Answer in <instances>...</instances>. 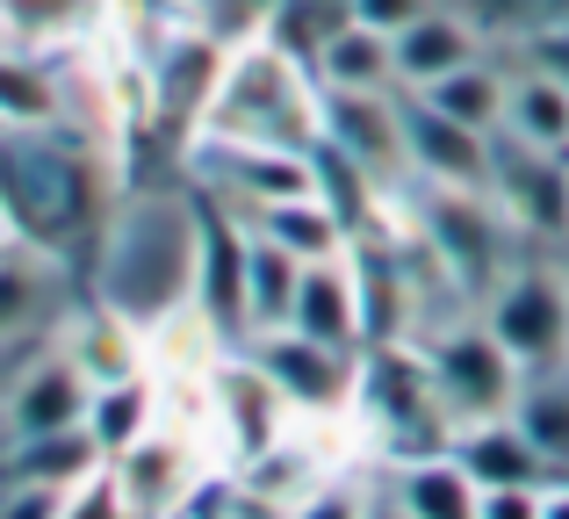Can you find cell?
I'll use <instances>...</instances> for the list:
<instances>
[{
	"label": "cell",
	"instance_id": "6da1fadb",
	"mask_svg": "<svg viewBox=\"0 0 569 519\" xmlns=\"http://www.w3.org/2000/svg\"><path fill=\"white\" fill-rule=\"evenodd\" d=\"M318 109H325L318 72L303 58H289L274 37L252 29L223 58V80H217V94H209L194 130L238 138V144H274V152H318Z\"/></svg>",
	"mask_w": 569,
	"mask_h": 519
},
{
	"label": "cell",
	"instance_id": "7a4b0ae2",
	"mask_svg": "<svg viewBox=\"0 0 569 519\" xmlns=\"http://www.w3.org/2000/svg\"><path fill=\"white\" fill-rule=\"evenodd\" d=\"M188 289H194V202L181 181V196H138L123 210L109 239V267H101V296L138 332H152L173 310H188Z\"/></svg>",
	"mask_w": 569,
	"mask_h": 519
},
{
	"label": "cell",
	"instance_id": "3957f363",
	"mask_svg": "<svg viewBox=\"0 0 569 519\" xmlns=\"http://www.w3.org/2000/svg\"><path fill=\"white\" fill-rule=\"evenodd\" d=\"M353 419L376 433L389 462H418V455H447L455 419H447L440 390L426 376L418 339H389V347H361L353 368Z\"/></svg>",
	"mask_w": 569,
	"mask_h": 519
},
{
	"label": "cell",
	"instance_id": "277c9868",
	"mask_svg": "<svg viewBox=\"0 0 569 519\" xmlns=\"http://www.w3.org/2000/svg\"><path fill=\"white\" fill-rule=\"evenodd\" d=\"M418 353H426V376H432V390H440V405H447L455 426L505 419V411L519 405L527 368L498 347V332H490L476 310H455V318L426 325V332H418Z\"/></svg>",
	"mask_w": 569,
	"mask_h": 519
},
{
	"label": "cell",
	"instance_id": "5b68a950",
	"mask_svg": "<svg viewBox=\"0 0 569 519\" xmlns=\"http://www.w3.org/2000/svg\"><path fill=\"white\" fill-rule=\"evenodd\" d=\"M476 318L498 332V347L512 353L527 376L569 368V267L519 253V260L483 289Z\"/></svg>",
	"mask_w": 569,
	"mask_h": 519
},
{
	"label": "cell",
	"instance_id": "8992f818",
	"mask_svg": "<svg viewBox=\"0 0 569 519\" xmlns=\"http://www.w3.org/2000/svg\"><path fill=\"white\" fill-rule=\"evenodd\" d=\"M188 181L209 188L217 202H231L238 217H260L274 202L318 196V152H274V144H238V138H209V130H188Z\"/></svg>",
	"mask_w": 569,
	"mask_h": 519
},
{
	"label": "cell",
	"instance_id": "52a82bcc",
	"mask_svg": "<svg viewBox=\"0 0 569 519\" xmlns=\"http://www.w3.org/2000/svg\"><path fill=\"white\" fill-rule=\"evenodd\" d=\"M188 202H194V289H188V310L202 318L209 339L223 347H246V253H252V224L217 202L209 188L188 181Z\"/></svg>",
	"mask_w": 569,
	"mask_h": 519
},
{
	"label": "cell",
	"instance_id": "ba28073f",
	"mask_svg": "<svg viewBox=\"0 0 569 519\" xmlns=\"http://www.w3.org/2000/svg\"><path fill=\"white\" fill-rule=\"evenodd\" d=\"M238 353H246V361L267 376V390L296 411V426L303 419H347L353 411V368H361V353H339V347H325V339H303L296 325L252 332Z\"/></svg>",
	"mask_w": 569,
	"mask_h": 519
},
{
	"label": "cell",
	"instance_id": "9c48e42d",
	"mask_svg": "<svg viewBox=\"0 0 569 519\" xmlns=\"http://www.w3.org/2000/svg\"><path fill=\"white\" fill-rule=\"evenodd\" d=\"M403 167H411L418 188H469V196H490L498 138L440 116L426 94H403Z\"/></svg>",
	"mask_w": 569,
	"mask_h": 519
},
{
	"label": "cell",
	"instance_id": "30bf717a",
	"mask_svg": "<svg viewBox=\"0 0 569 519\" xmlns=\"http://www.w3.org/2000/svg\"><path fill=\"white\" fill-rule=\"evenodd\" d=\"M318 144L347 167H361L376 188H403V94H325Z\"/></svg>",
	"mask_w": 569,
	"mask_h": 519
},
{
	"label": "cell",
	"instance_id": "8fae6325",
	"mask_svg": "<svg viewBox=\"0 0 569 519\" xmlns=\"http://www.w3.org/2000/svg\"><path fill=\"white\" fill-rule=\"evenodd\" d=\"M87 405H94V382L80 376V361H72L58 339H43V347L29 353V368L14 376L8 405H0V440L72 433V426H87Z\"/></svg>",
	"mask_w": 569,
	"mask_h": 519
},
{
	"label": "cell",
	"instance_id": "7c38bea8",
	"mask_svg": "<svg viewBox=\"0 0 569 519\" xmlns=\"http://www.w3.org/2000/svg\"><path fill=\"white\" fill-rule=\"evenodd\" d=\"M490 202H498L512 239H569V159H548V152L498 138Z\"/></svg>",
	"mask_w": 569,
	"mask_h": 519
},
{
	"label": "cell",
	"instance_id": "4fadbf2b",
	"mask_svg": "<svg viewBox=\"0 0 569 519\" xmlns=\"http://www.w3.org/2000/svg\"><path fill=\"white\" fill-rule=\"evenodd\" d=\"M109 477H116V491H123V506L138 512V519H173L209 469H202V448H194V440L152 426L138 448H123L109 462Z\"/></svg>",
	"mask_w": 569,
	"mask_h": 519
},
{
	"label": "cell",
	"instance_id": "5bb4252c",
	"mask_svg": "<svg viewBox=\"0 0 569 519\" xmlns=\"http://www.w3.org/2000/svg\"><path fill=\"white\" fill-rule=\"evenodd\" d=\"M209 411H217L223 440H231V469L252 462L260 448H274V440L296 426V411L267 390V376L246 361V353H223V361L209 368Z\"/></svg>",
	"mask_w": 569,
	"mask_h": 519
},
{
	"label": "cell",
	"instance_id": "9a60e30c",
	"mask_svg": "<svg viewBox=\"0 0 569 519\" xmlns=\"http://www.w3.org/2000/svg\"><path fill=\"white\" fill-rule=\"evenodd\" d=\"M447 455H455V462L476 477V491H548V483H556L548 455L533 448L527 433H519V419H512V411H505V419L455 426Z\"/></svg>",
	"mask_w": 569,
	"mask_h": 519
},
{
	"label": "cell",
	"instance_id": "2e32d148",
	"mask_svg": "<svg viewBox=\"0 0 569 519\" xmlns=\"http://www.w3.org/2000/svg\"><path fill=\"white\" fill-rule=\"evenodd\" d=\"M58 347L80 361V376L94 382H123V376H144V332L109 303V296H87L72 318H58Z\"/></svg>",
	"mask_w": 569,
	"mask_h": 519
},
{
	"label": "cell",
	"instance_id": "e0dca14e",
	"mask_svg": "<svg viewBox=\"0 0 569 519\" xmlns=\"http://www.w3.org/2000/svg\"><path fill=\"white\" fill-rule=\"evenodd\" d=\"M389 43H397V94H426L432 80L461 72L469 58H483V29H476L469 14H455V8L418 14V22L397 29Z\"/></svg>",
	"mask_w": 569,
	"mask_h": 519
},
{
	"label": "cell",
	"instance_id": "ac0fdd59",
	"mask_svg": "<svg viewBox=\"0 0 569 519\" xmlns=\"http://www.w3.org/2000/svg\"><path fill=\"white\" fill-rule=\"evenodd\" d=\"M389 519H483V491L455 455L389 462Z\"/></svg>",
	"mask_w": 569,
	"mask_h": 519
},
{
	"label": "cell",
	"instance_id": "d6986e66",
	"mask_svg": "<svg viewBox=\"0 0 569 519\" xmlns=\"http://www.w3.org/2000/svg\"><path fill=\"white\" fill-rule=\"evenodd\" d=\"M289 325L303 339H325V347L339 353H361V289H353V253L347 260H318L303 267V281H296V310Z\"/></svg>",
	"mask_w": 569,
	"mask_h": 519
},
{
	"label": "cell",
	"instance_id": "ffe728a7",
	"mask_svg": "<svg viewBox=\"0 0 569 519\" xmlns=\"http://www.w3.org/2000/svg\"><path fill=\"white\" fill-rule=\"evenodd\" d=\"M498 138L527 144V152H548V159H569V80L541 66H519L505 80V123Z\"/></svg>",
	"mask_w": 569,
	"mask_h": 519
},
{
	"label": "cell",
	"instance_id": "44dd1931",
	"mask_svg": "<svg viewBox=\"0 0 569 519\" xmlns=\"http://www.w3.org/2000/svg\"><path fill=\"white\" fill-rule=\"evenodd\" d=\"M325 94H397V43L368 22H339L310 58Z\"/></svg>",
	"mask_w": 569,
	"mask_h": 519
},
{
	"label": "cell",
	"instance_id": "7402d4cb",
	"mask_svg": "<svg viewBox=\"0 0 569 519\" xmlns=\"http://www.w3.org/2000/svg\"><path fill=\"white\" fill-rule=\"evenodd\" d=\"M223 58H231V51H223L217 37L181 29V37L159 51V66H152V101H159V116H181L188 130L202 123L209 94H217V80H223Z\"/></svg>",
	"mask_w": 569,
	"mask_h": 519
},
{
	"label": "cell",
	"instance_id": "603a6c76",
	"mask_svg": "<svg viewBox=\"0 0 569 519\" xmlns=\"http://www.w3.org/2000/svg\"><path fill=\"white\" fill-rule=\"evenodd\" d=\"M66 123V80L43 66L37 43H0V138L8 130H58Z\"/></svg>",
	"mask_w": 569,
	"mask_h": 519
},
{
	"label": "cell",
	"instance_id": "cb8c5ba5",
	"mask_svg": "<svg viewBox=\"0 0 569 519\" xmlns=\"http://www.w3.org/2000/svg\"><path fill=\"white\" fill-rule=\"evenodd\" d=\"M231 477H238V491H246L252 506H267V512L289 519L310 491H318V483H332V469H325L318 448H310V440H296V426H289L274 448H260L252 462H238Z\"/></svg>",
	"mask_w": 569,
	"mask_h": 519
},
{
	"label": "cell",
	"instance_id": "d4e9b609",
	"mask_svg": "<svg viewBox=\"0 0 569 519\" xmlns=\"http://www.w3.org/2000/svg\"><path fill=\"white\" fill-rule=\"evenodd\" d=\"M252 231H260V239H274L281 253L303 260V267H318V260H347V253H353V239H361V231H353V224H347V217H339L325 196L274 202V210L252 217Z\"/></svg>",
	"mask_w": 569,
	"mask_h": 519
},
{
	"label": "cell",
	"instance_id": "484cf974",
	"mask_svg": "<svg viewBox=\"0 0 569 519\" xmlns=\"http://www.w3.org/2000/svg\"><path fill=\"white\" fill-rule=\"evenodd\" d=\"M101 469V448L87 440V426L72 433H43V440H8L0 448V477L8 483H51V491H72L80 477Z\"/></svg>",
	"mask_w": 569,
	"mask_h": 519
},
{
	"label": "cell",
	"instance_id": "4316f807",
	"mask_svg": "<svg viewBox=\"0 0 569 519\" xmlns=\"http://www.w3.org/2000/svg\"><path fill=\"white\" fill-rule=\"evenodd\" d=\"M152 426H159V390H152V376L101 382L94 405H87V440L101 448V462H116L123 448H138Z\"/></svg>",
	"mask_w": 569,
	"mask_h": 519
},
{
	"label": "cell",
	"instance_id": "83f0119b",
	"mask_svg": "<svg viewBox=\"0 0 569 519\" xmlns=\"http://www.w3.org/2000/svg\"><path fill=\"white\" fill-rule=\"evenodd\" d=\"M505 80H512V72L490 66V51H483V58H469L461 72L432 80V87H426V101H432L440 116H455V123L490 130V138H498V123H505Z\"/></svg>",
	"mask_w": 569,
	"mask_h": 519
},
{
	"label": "cell",
	"instance_id": "f1b7e54d",
	"mask_svg": "<svg viewBox=\"0 0 569 519\" xmlns=\"http://www.w3.org/2000/svg\"><path fill=\"white\" fill-rule=\"evenodd\" d=\"M519 433L548 455V469L569 477V368H548V376L519 382V405H512Z\"/></svg>",
	"mask_w": 569,
	"mask_h": 519
},
{
	"label": "cell",
	"instance_id": "f546056e",
	"mask_svg": "<svg viewBox=\"0 0 569 519\" xmlns=\"http://www.w3.org/2000/svg\"><path fill=\"white\" fill-rule=\"evenodd\" d=\"M296 281H303V260H289L274 239H260V231H252V253H246V325H252V332H274V325H289ZM252 332H246V339H252Z\"/></svg>",
	"mask_w": 569,
	"mask_h": 519
},
{
	"label": "cell",
	"instance_id": "4dcf8cb0",
	"mask_svg": "<svg viewBox=\"0 0 569 519\" xmlns=\"http://www.w3.org/2000/svg\"><path fill=\"white\" fill-rule=\"evenodd\" d=\"M37 318H43V275H37V253H0V339L37 332Z\"/></svg>",
	"mask_w": 569,
	"mask_h": 519
},
{
	"label": "cell",
	"instance_id": "1f68e13d",
	"mask_svg": "<svg viewBox=\"0 0 569 519\" xmlns=\"http://www.w3.org/2000/svg\"><path fill=\"white\" fill-rule=\"evenodd\" d=\"M80 8L87 0H0V22H8L14 43H51L80 29Z\"/></svg>",
	"mask_w": 569,
	"mask_h": 519
},
{
	"label": "cell",
	"instance_id": "d6a6232c",
	"mask_svg": "<svg viewBox=\"0 0 569 519\" xmlns=\"http://www.w3.org/2000/svg\"><path fill=\"white\" fill-rule=\"evenodd\" d=\"M58 519H138L123 506V491H116V477H109V462L94 469V477H80L66 491V506H58Z\"/></svg>",
	"mask_w": 569,
	"mask_h": 519
},
{
	"label": "cell",
	"instance_id": "836d02e7",
	"mask_svg": "<svg viewBox=\"0 0 569 519\" xmlns=\"http://www.w3.org/2000/svg\"><path fill=\"white\" fill-rule=\"evenodd\" d=\"M289 519H389V506H376L368 491H353V483L332 477V483H318V491H310Z\"/></svg>",
	"mask_w": 569,
	"mask_h": 519
},
{
	"label": "cell",
	"instance_id": "e575fe53",
	"mask_svg": "<svg viewBox=\"0 0 569 519\" xmlns=\"http://www.w3.org/2000/svg\"><path fill=\"white\" fill-rule=\"evenodd\" d=\"M440 0H347V14L353 22H368V29H382V37H397V29H411L418 14H432Z\"/></svg>",
	"mask_w": 569,
	"mask_h": 519
},
{
	"label": "cell",
	"instance_id": "d590c367",
	"mask_svg": "<svg viewBox=\"0 0 569 519\" xmlns=\"http://www.w3.org/2000/svg\"><path fill=\"white\" fill-rule=\"evenodd\" d=\"M66 506V491H51V483H8L0 477V519H58Z\"/></svg>",
	"mask_w": 569,
	"mask_h": 519
},
{
	"label": "cell",
	"instance_id": "8d00e7d4",
	"mask_svg": "<svg viewBox=\"0 0 569 519\" xmlns=\"http://www.w3.org/2000/svg\"><path fill=\"white\" fill-rule=\"evenodd\" d=\"M43 347V332H22V339H0V405H8V390H14V376L29 368V353Z\"/></svg>",
	"mask_w": 569,
	"mask_h": 519
},
{
	"label": "cell",
	"instance_id": "74e56055",
	"mask_svg": "<svg viewBox=\"0 0 569 519\" xmlns=\"http://www.w3.org/2000/svg\"><path fill=\"white\" fill-rule=\"evenodd\" d=\"M483 519H541V491H483Z\"/></svg>",
	"mask_w": 569,
	"mask_h": 519
},
{
	"label": "cell",
	"instance_id": "f35d334b",
	"mask_svg": "<svg viewBox=\"0 0 569 519\" xmlns=\"http://www.w3.org/2000/svg\"><path fill=\"white\" fill-rule=\"evenodd\" d=\"M541 519H569V477H556L541 491Z\"/></svg>",
	"mask_w": 569,
	"mask_h": 519
},
{
	"label": "cell",
	"instance_id": "ab89813d",
	"mask_svg": "<svg viewBox=\"0 0 569 519\" xmlns=\"http://www.w3.org/2000/svg\"><path fill=\"white\" fill-rule=\"evenodd\" d=\"M0 253H29V246L14 239V224H8V217H0Z\"/></svg>",
	"mask_w": 569,
	"mask_h": 519
},
{
	"label": "cell",
	"instance_id": "60d3db41",
	"mask_svg": "<svg viewBox=\"0 0 569 519\" xmlns=\"http://www.w3.org/2000/svg\"><path fill=\"white\" fill-rule=\"evenodd\" d=\"M0 43H14V37H8V22H0Z\"/></svg>",
	"mask_w": 569,
	"mask_h": 519
},
{
	"label": "cell",
	"instance_id": "b9f144b4",
	"mask_svg": "<svg viewBox=\"0 0 569 519\" xmlns=\"http://www.w3.org/2000/svg\"><path fill=\"white\" fill-rule=\"evenodd\" d=\"M0 448H8V440H0Z\"/></svg>",
	"mask_w": 569,
	"mask_h": 519
}]
</instances>
